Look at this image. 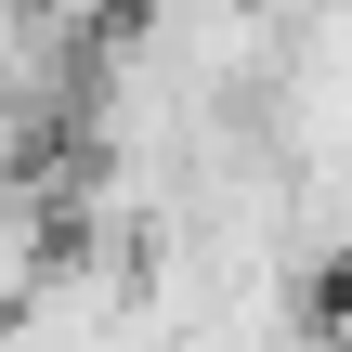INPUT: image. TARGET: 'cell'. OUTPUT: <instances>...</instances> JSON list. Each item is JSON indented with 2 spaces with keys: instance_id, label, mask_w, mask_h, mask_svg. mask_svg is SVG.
I'll return each instance as SVG.
<instances>
[{
  "instance_id": "1",
  "label": "cell",
  "mask_w": 352,
  "mask_h": 352,
  "mask_svg": "<svg viewBox=\"0 0 352 352\" xmlns=\"http://www.w3.org/2000/svg\"><path fill=\"white\" fill-rule=\"evenodd\" d=\"M0 13H26V0H0Z\"/></svg>"
}]
</instances>
